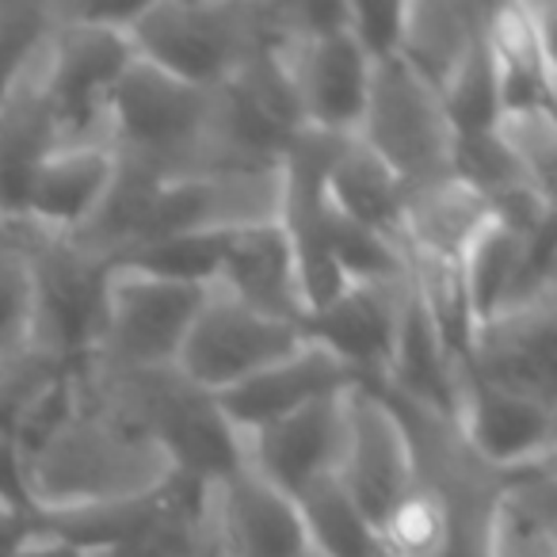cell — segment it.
<instances>
[{
    "label": "cell",
    "mask_w": 557,
    "mask_h": 557,
    "mask_svg": "<svg viewBox=\"0 0 557 557\" xmlns=\"http://www.w3.org/2000/svg\"><path fill=\"white\" fill-rule=\"evenodd\" d=\"M24 504L42 527L138 508L180 478L169 447L103 401L77 374H62L9 428Z\"/></svg>",
    "instance_id": "cell-1"
},
{
    "label": "cell",
    "mask_w": 557,
    "mask_h": 557,
    "mask_svg": "<svg viewBox=\"0 0 557 557\" xmlns=\"http://www.w3.org/2000/svg\"><path fill=\"white\" fill-rule=\"evenodd\" d=\"M108 146L119 161L138 164L157 180L245 169L230 146L222 88L187 85L138 58H131L111 88Z\"/></svg>",
    "instance_id": "cell-2"
},
{
    "label": "cell",
    "mask_w": 557,
    "mask_h": 557,
    "mask_svg": "<svg viewBox=\"0 0 557 557\" xmlns=\"http://www.w3.org/2000/svg\"><path fill=\"white\" fill-rule=\"evenodd\" d=\"M138 62L199 88H225L278 39V4H134L123 24Z\"/></svg>",
    "instance_id": "cell-3"
},
{
    "label": "cell",
    "mask_w": 557,
    "mask_h": 557,
    "mask_svg": "<svg viewBox=\"0 0 557 557\" xmlns=\"http://www.w3.org/2000/svg\"><path fill=\"white\" fill-rule=\"evenodd\" d=\"M202 298L207 283L164 275L141 263H111L100 290V321L85 359L126 374L172 371Z\"/></svg>",
    "instance_id": "cell-4"
},
{
    "label": "cell",
    "mask_w": 557,
    "mask_h": 557,
    "mask_svg": "<svg viewBox=\"0 0 557 557\" xmlns=\"http://www.w3.org/2000/svg\"><path fill=\"white\" fill-rule=\"evenodd\" d=\"M356 141L394 172L405 191L455 176L458 131L447 103L397 58L374 62Z\"/></svg>",
    "instance_id": "cell-5"
},
{
    "label": "cell",
    "mask_w": 557,
    "mask_h": 557,
    "mask_svg": "<svg viewBox=\"0 0 557 557\" xmlns=\"http://www.w3.org/2000/svg\"><path fill=\"white\" fill-rule=\"evenodd\" d=\"M302 344L306 333L298 325L268 318L207 283V298L180 344L172 371L199 394L218 397L260 374L263 367L287 359Z\"/></svg>",
    "instance_id": "cell-6"
},
{
    "label": "cell",
    "mask_w": 557,
    "mask_h": 557,
    "mask_svg": "<svg viewBox=\"0 0 557 557\" xmlns=\"http://www.w3.org/2000/svg\"><path fill=\"white\" fill-rule=\"evenodd\" d=\"M287 214V172L214 169L184 180H161L149 245L161 240H214L256 225H275ZM146 245V248H149Z\"/></svg>",
    "instance_id": "cell-7"
},
{
    "label": "cell",
    "mask_w": 557,
    "mask_h": 557,
    "mask_svg": "<svg viewBox=\"0 0 557 557\" xmlns=\"http://www.w3.org/2000/svg\"><path fill=\"white\" fill-rule=\"evenodd\" d=\"M417 450L397 405L363 382L348 386L336 485L382 531L397 504L417 488Z\"/></svg>",
    "instance_id": "cell-8"
},
{
    "label": "cell",
    "mask_w": 557,
    "mask_h": 557,
    "mask_svg": "<svg viewBox=\"0 0 557 557\" xmlns=\"http://www.w3.org/2000/svg\"><path fill=\"white\" fill-rule=\"evenodd\" d=\"M554 405L488 386L458 363L450 428L488 473L516 478L554 466Z\"/></svg>",
    "instance_id": "cell-9"
},
{
    "label": "cell",
    "mask_w": 557,
    "mask_h": 557,
    "mask_svg": "<svg viewBox=\"0 0 557 557\" xmlns=\"http://www.w3.org/2000/svg\"><path fill=\"white\" fill-rule=\"evenodd\" d=\"M412 302L409 271L405 275H374L351 278L336 298L306 318L302 333L313 344L329 348L356 382L379 386L389 374L397 341H401L405 313Z\"/></svg>",
    "instance_id": "cell-10"
},
{
    "label": "cell",
    "mask_w": 557,
    "mask_h": 557,
    "mask_svg": "<svg viewBox=\"0 0 557 557\" xmlns=\"http://www.w3.org/2000/svg\"><path fill=\"white\" fill-rule=\"evenodd\" d=\"M344 394L348 389L302 405L252 432H240V466H248L256 478H263L295 504L321 481H333L344 450Z\"/></svg>",
    "instance_id": "cell-11"
},
{
    "label": "cell",
    "mask_w": 557,
    "mask_h": 557,
    "mask_svg": "<svg viewBox=\"0 0 557 557\" xmlns=\"http://www.w3.org/2000/svg\"><path fill=\"white\" fill-rule=\"evenodd\" d=\"M119 157L103 141H81V146H58L47 161L35 169L16 214V248L32 240L62 245L77 237L88 218L100 210L111 180H115Z\"/></svg>",
    "instance_id": "cell-12"
},
{
    "label": "cell",
    "mask_w": 557,
    "mask_h": 557,
    "mask_svg": "<svg viewBox=\"0 0 557 557\" xmlns=\"http://www.w3.org/2000/svg\"><path fill=\"white\" fill-rule=\"evenodd\" d=\"M462 363L488 386L554 405V298L504 310L473 325Z\"/></svg>",
    "instance_id": "cell-13"
},
{
    "label": "cell",
    "mask_w": 557,
    "mask_h": 557,
    "mask_svg": "<svg viewBox=\"0 0 557 557\" xmlns=\"http://www.w3.org/2000/svg\"><path fill=\"white\" fill-rule=\"evenodd\" d=\"M210 287L225 290V295L268 313V318L290 321L298 329L310 318L302 295V275H298L295 240H290L283 222L218 237Z\"/></svg>",
    "instance_id": "cell-14"
},
{
    "label": "cell",
    "mask_w": 557,
    "mask_h": 557,
    "mask_svg": "<svg viewBox=\"0 0 557 557\" xmlns=\"http://www.w3.org/2000/svg\"><path fill=\"white\" fill-rule=\"evenodd\" d=\"M88 549L96 557H230L218 531L210 481L184 473L138 508L123 531Z\"/></svg>",
    "instance_id": "cell-15"
},
{
    "label": "cell",
    "mask_w": 557,
    "mask_h": 557,
    "mask_svg": "<svg viewBox=\"0 0 557 557\" xmlns=\"http://www.w3.org/2000/svg\"><path fill=\"white\" fill-rule=\"evenodd\" d=\"M554 4L485 9V62L496 111L549 108L554 100Z\"/></svg>",
    "instance_id": "cell-16"
},
{
    "label": "cell",
    "mask_w": 557,
    "mask_h": 557,
    "mask_svg": "<svg viewBox=\"0 0 557 557\" xmlns=\"http://www.w3.org/2000/svg\"><path fill=\"white\" fill-rule=\"evenodd\" d=\"M214 493V516L230 557H306L310 534H306L302 511L290 496L271 488L256 478L248 466H233L222 478L210 481Z\"/></svg>",
    "instance_id": "cell-17"
},
{
    "label": "cell",
    "mask_w": 557,
    "mask_h": 557,
    "mask_svg": "<svg viewBox=\"0 0 557 557\" xmlns=\"http://www.w3.org/2000/svg\"><path fill=\"white\" fill-rule=\"evenodd\" d=\"M351 382H356V374L333 351L306 336L302 348L290 351L278 363L263 367L260 374H252L240 386L218 394L214 405L225 424L233 428V435H240V432H252V428L271 424L278 417H287V412L302 409V405L321 401L329 394H341Z\"/></svg>",
    "instance_id": "cell-18"
},
{
    "label": "cell",
    "mask_w": 557,
    "mask_h": 557,
    "mask_svg": "<svg viewBox=\"0 0 557 557\" xmlns=\"http://www.w3.org/2000/svg\"><path fill=\"white\" fill-rule=\"evenodd\" d=\"M47 39V35H42ZM62 146L54 103L42 77V42L27 65L16 73L12 88L0 100V214L16 230V214L35 169Z\"/></svg>",
    "instance_id": "cell-19"
},
{
    "label": "cell",
    "mask_w": 557,
    "mask_h": 557,
    "mask_svg": "<svg viewBox=\"0 0 557 557\" xmlns=\"http://www.w3.org/2000/svg\"><path fill=\"white\" fill-rule=\"evenodd\" d=\"M481 54H485V4H455V0L401 4L394 58L440 96H447Z\"/></svg>",
    "instance_id": "cell-20"
},
{
    "label": "cell",
    "mask_w": 557,
    "mask_h": 557,
    "mask_svg": "<svg viewBox=\"0 0 557 557\" xmlns=\"http://www.w3.org/2000/svg\"><path fill=\"white\" fill-rule=\"evenodd\" d=\"M493 222V202L458 176L409 187L401 199V248L405 260H428L458 268L466 248Z\"/></svg>",
    "instance_id": "cell-21"
},
{
    "label": "cell",
    "mask_w": 557,
    "mask_h": 557,
    "mask_svg": "<svg viewBox=\"0 0 557 557\" xmlns=\"http://www.w3.org/2000/svg\"><path fill=\"white\" fill-rule=\"evenodd\" d=\"M478 557H557L554 466L504 478L481 523Z\"/></svg>",
    "instance_id": "cell-22"
},
{
    "label": "cell",
    "mask_w": 557,
    "mask_h": 557,
    "mask_svg": "<svg viewBox=\"0 0 557 557\" xmlns=\"http://www.w3.org/2000/svg\"><path fill=\"white\" fill-rule=\"evenodd\" d=\"M321 199L341 218L356 222L359 230L379 233V237L401 245V199L405 187L394 172L363 149L356 138H344L321 176Z\"/></svg>",
    "instance_id": "cell-23"
},
{
    "label": "cell",
    "mask_w": 557,
    "mask_h": 557,
    "mask_svg": "<svg viewBox=\"0 0 557 557\" xmlns=\"http://www.w3.org/2000/svg\"><path fill=\"white\" fill-rule=\"evenodd\" d=\"M298 511H302L310 549L318 557H397L386 534L348 500L336 478L310 488L298 500Z\"/></svg>",
    "instance_id": "cell-24"
},
{
    "label": "cell",
    "mask_w": 557,
    "mask_h": 557,
    "mask_svg": "<svg viewBox=\"0 0 557 557\" xmlns=\"http://www.w3.org/2000/svg\"><path fill=\"white\" fill-rule=\"evenodd\" d=\"M488 134L511 157L519 172L539 191L554 195V157H557V123L549 108H504L493 115Z\"/></svg>",
    "instance_id": "cell-25"
},
{
    "label": "cell",
    "mask_w": 557,
    "mask_h": 557,
    "mask_svg": "<svg viewBox=\"0 0 557 557\" xmlns=\"http://www.w3.org/2000/svg\"><path fill=\"white\" fill-rule=\"evenodd\" d=\"M35 351V298L27 256L12 248L0 263V371Z\"/></svg>",
    "instance_id": "cell-26"
},
{
    "label": "cell",
    "mask_w": 557,
    "mask_h": 557,
    "mask_svg": "<svg viewBox=\"0 0 557 557\" xmlns=\"http://www.w3.org/2000/svg\"><path fill=\"white\" fill-rule=\"evenodd\" d=\"M50 32V4H4L0 0V100Z\"/></svg>",
    "instance_id": "cell-27"
},
{
    "label": "cell",
    "mask_w": 557,
    "mask_h": 557,
    "mask_svg": "<svg viewBox=\"0 0 557 557\" xmlns=\"http://www.w3.org/2000/svg\"><path fill=\"white\" fill-rule=\"evenodd\" d=\"M12 557H96V554L88 546H81V542L65 539V534L39 527V531H35Z\"/></svg>",
    "instance_id": "cell-28"
},
{
    "label": "cell",
    "mask_w": 557,
    "mask_h": 557,
    "mask_svg": "<svg viewBox=\"0 0 557 557\" xmlns=\"http://www.w3.org/2000/svg\"><path fill=\"white\" fill-rule=\"evenodd\" d=\"M12 252V248H0V263H4V256H9Z\"/></svg>",
    "instance_id": "cell-29"
},
{
    "label": "cell",
    "mask_w": 557,
    "mask_h": 557,
    "mask_svg": "<svg viewBox=\"0 0 557 557\" xmlns=\"http://www.w3.org/2000/svg\"><path fill=\"white\" fill-rule=\"evenodd\" d=\"M306 557H318V554H313V549H310V554H306Z\"/></svg>",
    "instance_id": "cell-30"
}]
</instances>
